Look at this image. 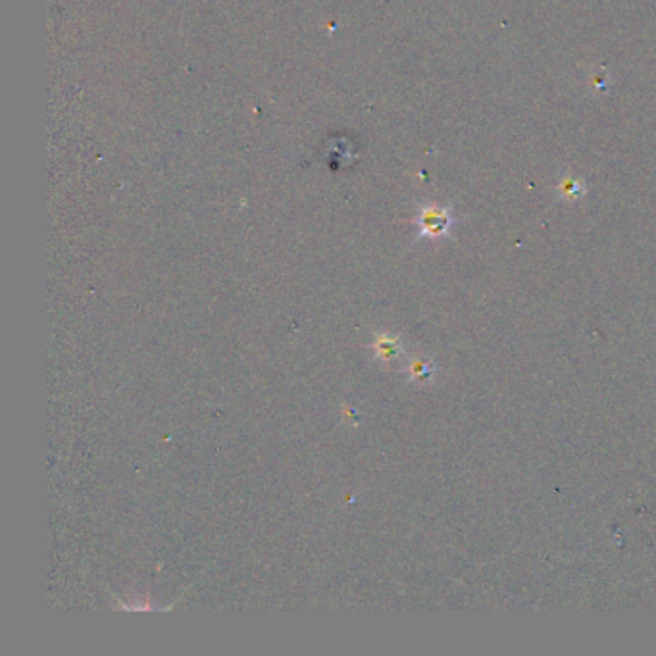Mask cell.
<instances>
[{"label": "cell", "instance_id": "6da1fadb", "mask_svg": "<svg viewBox=\"0 0 656 656\" xmlns=\"http://www.w3.org/2000/svg\"><path fill=\"white\" fill-rule=\"evenodd\" d=\"M453 221L455 219H453L450 208L439 206V204H426L416 216L418 239H443L448 235Z\"/></svg>", "mask_w": 656, "mask_h": 656}, {"label": "cell", "instance_id": "7a4b0ae2", "mask_svg": "<svg viewBox=\"0 0 656 656\" xmlns=\"http://www.w3.org/2000/svg\"><path fill=\"white\" fill-rule=\"evenodd\" d=\"M374 350H376V356L381 362H393L401 356L403 352V345L399 341V337H391V335H379L374 343Z\"/></svg>", "mask_w": 656, "mask_h": 656}, {"label": "cell", "instance_id": "3957f363", "mask_svg": "<svg viewBox=\"0 0 656 656\" xmlns=\"http://www.w3.org/2000/svg\"><path fill=\"white\" fill-rule=\"evenodd\" d=\"M556 191H558L560 199H564V201H579L585 197L587 187L583 179H579L576 175H566L558 183Z\"/></svg>", "mask_w": 656, "mask_h": 656}, {"label": "cell", "instance_id": "277c9868", "mask_svg": "<svg viewBox=\"0 0 656 656\" xmlns=\"http://www.w3.org/2000/svg\"><path fill=\"white\" fill-rule=\"evenodd\" d=\"M408 374H410V379H414V381H428V379L433 377L435 370H433V364H431V362L418 358L412 360L410 364H408Z\"/></svg>", "mask_w": 656, "mask_h": 656}]
</instances>
